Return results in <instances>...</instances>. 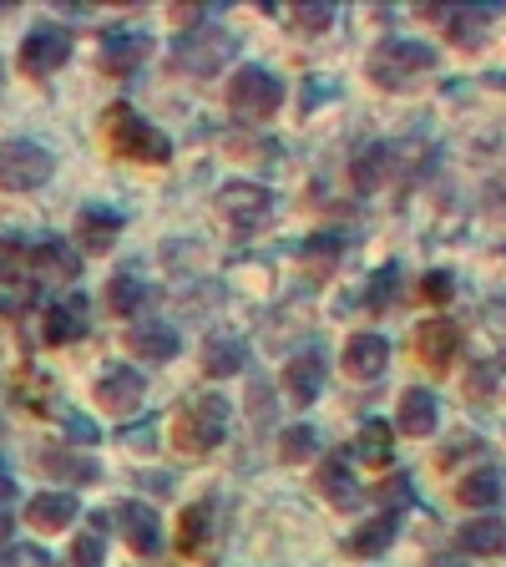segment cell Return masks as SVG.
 Segmentation results:
<instances>
[{
  "instance_id": "cell-1",
  "label": "cell",
  "mask_w": 506,
  "mask_h": 567,
  "mask_svg": "<svg viewBox=\"0 0 506 567\" xmlns=\"http://www.w3.org/2000/svg\"><path fill=\"white\" fill-rule=\"evenodd\" d=\"M101 132H107V143H112L116 158H132V162H152V168H162V162L173 158V143L162 137V127H152L143 112L132 102H112L107 112H101Z\"/></svg>"
},
{
  "instance_id": "cell-2",
  "label": "cell",
  "mask_w": 506,
  "mask_h": 567,
  "mask_svg": "<svg viewBox=\"0 0 506 567\" xmlns=\"http://www.w3.org/2000/svg\"><path fill=\"white\" fill-rule=\"evenodd\" d=\"M431 66H435V46L410 41V36H391V41H380L375 51L365 57L370 82L385 91H405L420 72H431Z\"/></svg>"
},
{
  "instance_id": "cell-3",
  "label": "cell",
  "mask_w": 506,
  "mask_h": 567,
  "mask_svg": "<svg viewBox=\"0 0 506 567\" xmlns=\"http://www.w3.org/2000/svg\"><path fill=\"white\" fill-rule=\"evenodd\" d=\"M229 416H233V406L223 400V395H198V400H188V406L177 410V421H173L177 452L208 456L218 441L229 436Z\"/></svg>"
},
{
  "instance_id": "cell-4",
  "label": "cell",
  "mask_w": 506,
  "mask_h": 567,
  "mask_svg": "<svg viewBox=\"0 0 506 567\" xmlns=\"http://www.w3.org/2000/svg\"><path fill=\"white\" fill-rule=\"evenodd\" d=\"M229 107H233L238 116H248V122H263V116H274L279 107H284V82H279V72L259 66V61L238 66V72L229 76Z\"/></svg>"
},
{
  "instance_id": "cell-5",
  "label": "cell",
  "mask_w": 506,
  "mask_h": 567,
  "mask_svg": "<svg viewBox=\"0 0 506 567\" xmlns=\"http://www.w3.org/2000/svg\"><path fill=\"white\" fill-rule=\"evenodd\" d=\"M51 173H57V158L36 137L0 143V188L5 193H36L41 183H51Z\"/></svg>"
},
{
  "instance_id": "cell-6",
  "label": "cell",
  "mask_w": 506,
  "mask_h": 567,
  "mask_svg": "<svg viewBox=\"0 0 506 567\" xmlns=\"http://www.w3.org/2000/svg\"><path fill=\"white\" fill-rule=\"evenodd\" d=\"M233 51H238V41H233L218 21H208V26H198L173 41V66L188 76H213V72H223V61H229Z\"/></svg>"
},
{
  "instance_id": "cell-7",
  "label": "cell",
  "mask_w": 506,
  "mask_h": 567,
  "mask_svg": "<svg viewBox=\"0 0 506 567\" xmlns=\"http://www.w3.org/2000/svg\"><path fill=\"white\" fill-rule=\"evenodd\" d=\"M218 213H223L229 229L254 233L274 219V193L263 188V183H223L218 188Z\"/></svg>"
},
{
  "instance_id": "cell-8",
  "label": "cell",
  "mask_w": 506,
  "mask_h": 567,
  "mask_svg": "<svg viewBox=\"0 0 506 567\" xmlns=\"http://www.w3.org/2000/svg\"><path fill=\"white\" fill-rule=\"evenodd\" d=\"M72 61V30L57 26V21H41V26L26 30L21 41V72L26 76H51Z\"/></svg>"
},
{
  "instance_id": "cell-9",
  "label": "cell",
  "mask_w": 506,
  "mask_h": 567,
  "mask_svg": "<svg viewBox=\"0 0 506 567\" xmlns=\"http://www.w3.org/2000/svg\"><path fill=\"white\" fill-rule=\"evenodd\" d=\"M218 542H223V507H218V496H202V502L183 507V517H177V547H183V557H213Z\"/></svg>"
},
{
  "instance_id": "cell-10",
  "label": "cell",
  "mask_w": 506,
  "mask_h": 567,
  "mask_svg": "<svg viewBox=\"0 0 506 567\" xmlns=\"http://www.w3.org/2000/svg\"><path fill=\"white\" fill-rule=\"evenodd\" d=\"M152 57V36H147V26H112V30H101V72H112V76H132L143 61Z\"/></svg>"
},
{
  "instance_id": "cell-11",
  "label": "cell",
  "mask_w": 506,
  "mask_h": 567,
  "mask_svg": "<svg viewBox=\"0 0 506 567\" xmlns=\"http://www.w3.org/2000/svg\"><path fill=\"white\" fill-rule=\"evenodd\" d=\"M91 395H97L101 410H116V416H127V410L143 406L147 380H143V370H132V365H101V375L91 380Z\"/></svg>"
},
{
  "instance_id": "cell-12",
  "label": "cell",
  "mask_w": 506,
  "mask_h": 567,
  "mask_svg": "<svg viewBox=\"0 0 506 567\" xmlns=\"http://www.w3.org/2000/svg\"><path fill=\"white\" fill-rule=\"evenodd\" d=\"M30 279L36 284H76L82 279V254H76V244H66V238H41V244L30 248Z\"/></svg>"
},
{
  "instance_id": "cell-13",
  "label": "cell",
  "mask_w": 506,
  "mask_h": 567,
  "mask_svg": "<svg viewBox=\"0 0 506 567\" xmlns=\"http://www.w3.org/2000/svg\"><path fill=\"white\" fill-rule=\"evenodd\" d=\"M87 330H91V299H87V294H66L61 305L46 309L41 340H46V345H76Z\"/></svg>"
},
{
  "instance_id": "cell-14",
  "label": "cell",
  "mask_w": 506,
  "mask_h": 567,
  "mask_svg": "<svg viewBox=\"0 0 506 567\" xmlns=\"http://www.w3.org/2000/svg\"><path fill=\"white\" fill-rule=\"evenodd\" d=\"M466 335H461V324H451V320H420L416 324V355L431 370H451L456 365V355H461Z\"/></svg>"
},
{
  "instance_id": "cell-15",
  "label": "cell",
  "mask_w": 506,
  "mask_h": 567,
  "mask_svg": "<svg viewBox=\"0 0 506 567\" xmlns=\"http://www.w3.org/2000/svg\"><path fill=\"white\" fill-rule=\"evenodd\" d=\"M435 426H441V400H435V391L410 385V391L400 395V406H395V431H400V436L425 441Z\"/></svg>"
},
{
  "instance_id": "cell-16",
  "label": "cell",
  "mask_w": 506,
  "mask_h": 567,
  "mask_svg": "<svg viewBox=\"0 0 506 567\" xmlns=\"http://www.w3.org/2000/svg\"><path fill=\"white\" fill-rule=\"evenodd\" d=\"M391 365V345L375 330H360V335L345 340V375L349 380H380Z\"/></svg>"
},
{
  "instance_id": "cell-17",
  "label": "cell",
  "mask_w": 506,
  "mask_h": 567,
  "mask_svg": "<svg viewBox=\"0 0 506 567\" xmlns=\"http://www.w3.org/2000/svg\"><path fill=\"white\" fill-rule=\"evenodd\" d=\"M284 391H289L294 406H314L319 400V391H324V355L314 345L289 355V365H284Z\"/></svg>"
},
{
  "instance_id": "cell-18",
  "label": "cell",
  "mask_w": 506,
  "mask_h": 567,
  "mask_svg": "<svg viewBox=\"0 0 506 567\" xmlns=\"http://www.w3.org/2000/svg\"><path fill=\"white\" fill-rule=\"evenodd\" d=\"M41 471L51 481H61V492H72V486H91L101 477V466L91 456L72 452V446H41Z\"/></svg>"
},
{
  "instance_id": "cell-19",
  "label": "cell",
  "mask_w": 506,
  "mask_h": 567,
  "mask_svg": "<svg viewBox=\"0 0 506 567\" xmlns=\"http://www.w3.org/2000/svg\"><path fill=\"white\" fill-rule=\"evenodd\" d=\"M116 527L127 532L132 553H143V557L162 553V522H158V511L147 507V502H122V507H116Z\"/></svg>"
},
{
  "instance_id": "cell-20",
  "label": "cell",
  "mask_w": 506,
  "mask_h": 567,
  "mask_svg": "<svg viewBox=\"0 0 506 567\" xmlns=\"http://www.w3.org/2000/svg\"><path fill=\"white\" fill-rule=\"evenodd\" d=\"M76 517H82L76 492H36L26 502V527H36V532H61V527H72Z\"/></svg>"
},
{
  "instance_id": "cell-21",
  "label": "cell",
  "mask_w": 506,
  "mask_h": 567,
  "mask_svg": "<svg viewBox=\"0 0 506 567\" xmlns=\"http://www.w3.org/2000/svg\"><path fill=\"white\" fill-rule=\"evenodd\" d=\"M314 492H324L330 507H355V502H360V481H355V471H349L345 456H324V461H319Z\"/></svg>"
},
{
  "instance_id": "cell-22",
  "label": "cell",
  "mask_w": 506,
  "mask_h": 567,
  "mask_svg": "<svg viewBox=\"0 0 506 567\" xmlns=\"http://www.w3.org/2000/svg\"><path fill=\"white\" fill-rule=\"evenodd\" d=\"M127 349H132V355H143V360H152V365H162V360H173L177 349H183V335H177L173 324H162V320L132 324V330H127Z\"/></svg>"
},
{
  "instance_id": "cell-23",
  "label": "cell",
  "mask_w": 506,
  "mask_h": 567,
  "mask_svg": "<svg viewBox=\"0 0 506 567\" xmlns=\"http://www.w3.org/2000/svg\"><path fill=\"white\" fill-rule=\"evenodd\" d=\"M122 233V213L116 208H82L76 219V248H91V254H107Z\"/></svg>"
},
{
  "instance_id": "cell-24",
  "label": "cell",
  "mask_w": 506,
  "mask_h": 567,
  "mask_svg": "<svg viewBox=\"0 0 506 567\" xmlns=\"http://www.w3.org/2000/svg\"><path fill=\"white\" fill-rule=\"evenodd\" d=\"M456 496H461V507H471V511H492L496 502L506 496V471H496V466L466 471L461 486H456Z\"/></svg>"
},
{
  "instance_id": "cell-25",
  "label": "cell",
  "mask_w": 506,
  "mask_h": 567,
  "mask_svg": "<svg viewBox=\"0 0 506 567\" xmlns=\"http://www.w3.org/2000/svg\"><path fill=\"white\" fill-rule=\"evenodd\" d=\"M502 547H506L502 517H471V522L456 532V553H466V557H496Z\"/></svg>"
},
{
  "instance_id": "cell-26",
  "label": "cell",
  "mask_w": 506,
  "mask_h": 567,
  "mask_svg": "<svg viewBox=\"0 0 506 567\" xmlns=\"http://www.w3.org/2000/svg\"><path fill=\"white\" fill-rule=\"evenodd\" d=\"M395 532H400V522H395V511H380V517H370V522H360L355 532L345 538V553L349 557H380L385 547L395 542Z\"/></svg>"
},
{
  "instance_id": "cell-27",
  "label": "cell",
  "mask_w": 506,
  "mask_h": 567,
  "mask_svg": "<svg viewBox=\"0 0 506 567\" xmlns=\"http://www.w3.org/2000/svg\"><path fill=\"white\" fill-rule=\"evenodd\" d=\"M202 370L208 375H238V370H248V345L238 335H213L208 345H202Z\"/></svg>"
},
{
  "instance_id": "cell-28",
  "label": "cell",
  "mask_w": 506,
  "mask_h": 567,
  "mask_svg": "<svg viewBox=\"0 0 506 567\" xmlns=\"http://www.w3.org/2000/svg\"><path fill=\"white\" fill-rule=\"evenodd\" d=\"M101 305H107V315H137V309L147 305L143 274H132V269L112 274V279H107V294H101Z\"/></svg>"
},
{
  "instance_id": "cell-29",
  "label": "cell",
  "mask_w": 506,
  "mask_h": 567,
  "mask_svg": "<svg viewBox=\"0 0 506 567\" xmlns=\"http://www.w3.org/2000/svg\"><path fill=\"white\" fill-rule=\"evenodd\" d=\"M355 456H360L365 466H391V456H395V426L365 421L360 431H355Z\"/></svg>"
},
{
  "instance_id": "cell-30",
  "label": "cell",
  "mask_w": 506,
  "mask_h": 567,
  "mask_svg": "<svg viewBox=\"0 0 506 567\" xmlns=\"http://www.w3.org/2000/svg\"><path fill=\"white\" fill-rule=\"evenodd\" d=\"M36 289H41V284H36L30 274H21L15 263H11V269H0V315L21 320V315L36 305Z\"/></svg>"
},
{
  "instance_id": "cell-31",
  "label": "cell",
  "mask_w": 506,
  "mask_h": 567,
  "mask_svg": "<svg viewBox=\"0 0 506 567\" xmlns=\"http://www.w3.org/2000/svg\"><path fill=\"white\" fill-rule=\"evenodd\" d=\"M492 15H496V5H456V11L441 15V26L451 30V41L477 46V41H481V30L492 26Z\"/></svg>"
},
{
  "instance_id": "cell-32",
  "label": "cell",
  "mask_w": 506,
  "mask_h": 567,
  "mask_svg": "<svg viewBox=\"0 0 506 567\" xmlns=\"http://www.w3.org/2000/svg\"><path fill=\"white\" fill-rule=\"evenodd\" d=\"M391 162H395V147H385V143H375V147H365L360 158H355V188L360 193H375L385 177H391Z\"/></svg>"
},
{
  "instance_id": "cell-33",
  "label": "cell",
  "mask_w": 506,
  "mask_h": 567,
  "mask_svg": "<svg viewBox=\"0 0 506 567\" xmlns=\"http://www.w3.org/2000/svg\"><path fill=\"white\" fill-rule=\"evenodd\" d=\"M15 400H26V406H36V410H46V416H57V391H51V380L36 370V365H21L15 370Z\"/></svg>"
},
{
  "instance_id": "cell-34",
  "label": "cell",
  "mask_w": 506,
  "mask_h": 567,
  "mask_svg": "<svg viewBox=\"0 0 506 567\" xmlns=\"http://www.w3.org/2000/svg\"><path fill=\"white\" fill-rule=\"evenodd\" d=\"M319 452V431L314 426H284L279 431V461H289V466H299V461H309V456Z\"/></svg>"
},
{
  "instance_id": "cell-35",
  "label": "cell",
  "mask_w": 506,
  "mask_h": 567,
  "mask_svg": "<svg viewBox=\"0 0 506 567\" xmlns=\"http://www.w3.org/2000/svg\"><path fill=\"white\" fill-rule=\"evenodd\" d=\"M107 563V532H76L72 538V567H101Z\"/></svg>"
},
{
  "instance_id": "cell-36",
  "label": "cell",
  "mask_w": 506,
  "mask_h": 567,
  "mask_svg": "<svg viewBox=\"0 0 506 567\" xmlns=\"http://www.w3.org/2000/svg\"><path fill=\"white\" fill-rule=\"evenodd\" d=\"M496 385H506V360H502V355H496V360H486V365H477V370H471V380H466V391L477 395V400H481V395H492Z\"/></svg>"
},
{
  "instance_id": "cell-37",
  "label": "cell",
  "mask_w": 506,
  "mask_h": 567,
  "mask_svg": "<svg viewBox=\"0 0 506 567\" xmlns=\"http://www.w3.org/2000/svg\"><path fill=\"white\" fill-rule=\"evenodd\" d=\"M334 21V5L330 0H309V5H294V26L299 30H324Z\"/></svg>"
},
{
  "instance_id": "cell-38",
  "label": "cell",
  "mask_w": 506,
  "mask_h": 567,
  "mask_svg": "<svg viewBox=\"0 0 506 567\" xmlns=\"http://www.w3.org/2000/svg\"><path fill=\"white\" fill-rule=\"evenodd\" d=\"M57 416H61V426H66V436H72L76 446H91V441L101 436V431H97V421H87V416H82V410H72V406H61Z\"/></svg>"
},
{
  "instance_id": "cell-39",
  "label": "cell",
  "mask_w": 506,
  "mask_h": 567,
  "mask_svg": "<svg viewBox=\"0 0 506 567\" xmlns=\"http://www.w3.org/2000/svg\"><path fill=\"white\" fill-rule=\"evenodd\" d=\"M340 244H345V238H340V233H314V238H304V259H314V263H334L340 259Z\"/></svg>"
},
{
  "instance_id": "cell-40",
  "label": "cell",
  "mask_w": 506,
  "mask_h": 567,
  "mask_svg": "<svg viewBox=\"0 0 506 567\" xmlns=\"http://www.w3.org/2000/svg\"><path fill=\"white\" fill-rule=\"evenodd\" d=\"M420 294H425V299H431V305H446L451 294H456V279H451L446 269H431V274L420 279Z\"/></svg>"
},
{
  "instance_id": "cell-41",
  "label": "cell",
  "mask_w": 506,
  "mask_h": 567,
  "mask_svg": "<svg viewBox=\"0 0 506 567\" xmlns=\"http://www.w3.org/2000/svg\"><path fill=\"white\" fill-rule=\"evenodd\" d=\"M395 279H400V269H395V263H385V269L370 279V305H375V309L395 299Z\"/></svg>"
},
{
  "instance_id": "cell-42",
  "label": "cell",
  "mask_w": 506,
  "mask_h": 567,
  "mask_svg": "<svg viewBox=\"0 0 506 567\" xmlns=\"http://www.w3.org/2000/svg\"><path fill=\"white\" fill-rule=\"evenodd\" d=\"M248 406H254V421H259V426L274 421V391H269L263 380H254V385H248Z\"/></svg>"
},
{
  "instance_id": "cell-43",
  "label": "cell",
  "mask_w": 506,
  "mask_h": 567,
  "mask_svg": "<svg viewBox=\"0 0 506 567\" xmlns=\"http://www.w3.org/2000/svg\"><path fill=\"white\" fill-rule=\"evenodd\" d=\"M471 452H481V436L477 431H456V436L446 441V446H441V461H461V456H471Z\"/></svg>"
},
{
  "instance_id": "cell-44",
  "label": "cell",
  "mask_w": 506,
  "mask_h": 567,
  "mask_svg": "<svg viewBox=\"0 0 506 567\" xmlns=\"http://www.w3.org/2000/svg\"><path fill=\"white\" fill-rule=\"evenodd\" d=\"M213 15H208V5H173V26H177V36H188V30H198V26H208Z\"/></svg>"
},
{
  "instance_id": "cell-45",
  "label": "cell",
  "mask_w": 506,
  "mask_h": 567,
  "mask_svg": "<svg viewBox=\"0 0 506 567\" xmlns=\"http://www.w3.org/2000/svg\"><path fill=\"white\" fill-rule=\"evenodd\" d=\"M304 87H309V91H304V97H299V107H304V112H314L319 102H330V97H334V82H330V76H309Z\"/></svg>"
},
{
  "instance_id": "cell-46",
  "label": "cell",
  "mask_w": 506,
  "mask_h": 567,
  "mask_svg": "<svg viewBox=\"0 0 506 567\" xmlns=\"http://www.w3.org/2000/svg\"><path fill=\"white\" fill-rule=\"evenodd\" d=\"M375 496H380V502H391V507H405V502H410V477H405V471H400V477L380 481V486H375Z\"/></svg>"
},
{
  "instance_id": "cell-47",
  "label": "cell",
  "mask_w": 506,
  "mask_h": 567,
  "mask_svg": "<svg viewBox=\"0 0 506 567\" xmlns=\"http://www.w3.org/2000/svg\"><path fill=\"white\" fill-rule=\"evenodd\" d=\"M486 208H506V177H492V183H486Z\"/></svg>"
},
{
  "instance_id": "cell-48",
  "label": "cell",
  "mask_w": 506,
  "mask_h": 567,
  "mask_svg": "<svg viewBox=\"0 0 506 567\" xmlns=\"http://www.w3.org/2000/svg\"><path fill=\"white\" fill-rule=\"evenodd\" d=\"M425 567H471V563H466V553H431Z\"/></svg>"
},
{
  "instance_id": "cell-49",
  "label": "cell",
  "mask_w": 506,
  "mask_h": 567,
  "mask_svg": "<svg viewBox=\"0 0 506 567\" xmlns=\"http://www.w3.org/2000/svg\"><path fill=\"white\" fill-rule=\"evenodd\" d=\"M15 496V477H11V466L0 461V502H11Z\"/></svg>"
},
{
  "instance_id": "cell-50",
  "label": "cell",
  "mask_w": 506,
  "mask_h": 567,
  "mask_svg": "<svg viewBox=\"0 0 506 567\" xmlns=\"http://www.w3.org/2000/svg\"><path fill=\"white\" fill-rule=\"evenodd\" d=\"M122 441H132V446L143 441V446H147V441H152V426H143V431H122Z\"/></svg>"
},
{
  "instance_id": "cell-51",
  "label": "cell",
  "mask_w": 506,
  "mask_h": 567,
  "mask_svg": "<svg viewBox=\"0 0 506 567\" xmlns=\"http://www.w3.org/2000/svg\"><path fill=\"white\" fill-rule=\"evenodd\" d=\"M15 263V244H5V238H0V269H11Z\"/></svg>"
},
{
  "instance_id": "cell-52",
  "label": "cell",
  "mask_w": 506,
  "mask_h": 567,
  "mask_svg": "<svg viewBox=\"0 0 506 567\" xmlns=\"http://www.w3.org/2000/svg\"><path fill=\"white\" fill-rule=\"evenodd\" d=\"M496 82H506V72H502V76H496Z\"/></svg>"
}]
</instances>
